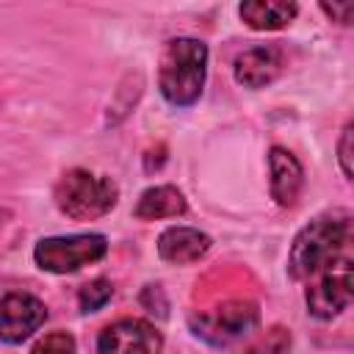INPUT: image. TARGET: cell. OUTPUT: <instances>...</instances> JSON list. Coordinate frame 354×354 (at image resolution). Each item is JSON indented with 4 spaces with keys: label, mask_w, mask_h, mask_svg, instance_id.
I'll list each match as a JSON object with an SVG mask.
<instances>
[{
    "label": "cell",
    "mask_w": 354,
    "mask_h": 354,
    "mask_svg": "<svg viewBox=\"0 0 354 354\" xmlns=\"http://www.w3.org/2000/svg\"><path fill=\"white\" fill-rule=\"evenodd\" d=\"M108 252V241L100 232H77V235H53L41 238L33 249V260L41 271L50 274H75L83 266L102 260Z\"/></svg>",
    "instance_id": "277c9868"
},
{
    "label": "cell",
    "mask_w": 354,
    "mask_h": 354,
    "mask_svg": "<svg viewBox=\"0 0 354 354\" xmlns=\"http://www.w3.org/2000/svg\"><path fill=\"white\" fill-rule=\"evenodd\" d=\"M163 335L144 318H119L97 337V354H158Z\"/></svg>",
    "instance_id": "52a82bcc"
},
{
    "label": "cell",
    "mask_w": 354,
    "mask_h": 354,
    "mask_svg": "<svg viewBox=\"0 0 354 354\" xmlns=\"http://www.w3.org/2000/svg\"><path fill=\"white\" fill-rule=\"evenodd\" d=\"M47 318V307L33 293H6L0 299V340L17 346L28 340Z\"/></svg>",
    "instance_id": "ba28073f"
},
{
    "label": "cell",
    "mask_w": 354,
    "mask_h": 354,
    "mask_svg": "<svg viewBox=\"0 0 354 354\" xmlns=\"http://www.w3.org/2000/svg\"><path fill=\"white\" fill-rule=\"evenodd\" d=\"M30 354H75V337L64 329H55V332L44 335L41 340H36Z\"/></svg>",
    "instance_id": "2e32d148"
},
{
    "label": "cell",
    "mask_w": 354,
    "mask_h": 354,
    "mask_svg": "<svg viewBox=\"0 0 354 354\" xmlns=\"http://www.w3.org/2000/svg\"><path fill=\"white\" fill-rule=\"evenodd\" d=\"M351 241V216L348 210H329L315 216L296 238L288 254V274L296 282H307L326 263L348 252Z\"/></svg>",
    "instance_id": "6da1fadb"
},
{
    "label": "cell",
    "mask_w": 354,
    "mask_h": 354,
    "mask_svg": "<svg viewBox=\"0 0 354 354\" xmlns=\"http://www.w3.org/2000/svg\"><path fill=\"white\" fill-rule=\"evenodd\" d=\"M207 75V47L199 39H171L160 55L158 86L169 105L188 108L202 97Z\"/></svg>",
    "instance_id": "7a4b0ae2"
},
{
    "label": "cell",
    "mask_w": 354,
    "mask_h": 354,
    "mask_svg": "<svg viewBox=\"0 0 354 354\" xmlns=\"http://www.w3.org/2000/svg\"><path fill=\"white\" fill-rule=\"evenodd\" d=\"M268 169H271V199L279 207H293L301 196L304 185V169L296 160V155L285 147H271L268 152Z\"/></svg>",
    "instance_id": "30bf717a"
},
{
    "label": "cell",
    "mask_w": 354,
    "mask_h": 354,
    "mask_svg": "<svg viewBox=\"0 0 354 354\" xmlns=\"http://www.w3.org/2000/svg\"><path fill=\"white\" fill-rule=\"evenodd\" d=\"M257 321H260V310L249 299H230L213 310L191 313V318H188L191 332L210 346H227V343L249 335L257 326Z\"/></svg>",
    "instance_id": "8992f818"
},
{
    "label": "cell",
    "mask_w": 354,
    "mask_h": 354,
    "mask_svg": "<svg viewBox=\"0 0 354 354\" xmlns=\"http://www.w3.org/2000/svg\"><path fill=\"white\" fill-rule=\"evenodd\" d=\"M296 14H299V6L285 0H249L238 6V17L254 30H279L290 25Z\"/></svg>",
    "instance_id": "7c38bea8"
},
{
    "label": "cell",
    "mask_w": 354,
    "mask_h": 354,
    "mask_svg": "<svg viewBox=\"0 0 354 354\" xmlns=\"http://www.w3.org/2000/svg\"><path fill=\"white\" fill-rule=\"evenodd\" d=\"M337 152H340V169H343V174H346V177H351V124H346V127H343V136H340V147H337Z\"/></svg>",
    "instance_id": "ac0fdd59"
},
{
    "label": "cell",
    "mask_w": 354,
    "mask_h": 354,
    "mask_svg": "<svg viewBox=\"0 0 354 354\" xmlns=\"http://www.w3.org/2000/svg\"><path fill=\"white\" fill-rule=\"evenodd\" d=\"M290 346H293V337H290V329L285 326H271L266 335H260L257 340H252L243 351L238 354H290Z\"/></svg>",
    "instance_id": "5bb4252c"
},
{
    "label": "cell",
    "mask_w": 354,
    "mask_h": 354,
    "mask_svg": "<svg viewBox=\"0 0 354 354\" xmlns=\"http://www.w3.org/2000/svg\"><path fill=\"white\" fill-rule=\"evenodd\" d=\"M53 199L66 218L94 221L116 207L119 185L105 174H91L86 169H69L55 183Z\"/></svg>",
    "instance_id": "3957f363"
},
{
    "label": "cell",
    "mask_w": 354,
    "mask_h": 354,
    "mask_svg": "<svg viewBox=\"0 0 354 354\" xmlns=\"http://www.w3.org/2000/svg\"><path fill=\"white\" fill-rule=\"evenodd\" d=\"M282 50L274 44H257L249 47L243 53H238L235 64H232V75L241 86L246 88H263L268 83H274L282 72Z\"/></svg>",
    "instance_id": "9c48e42d"
},
{
    "label": "cell",
    "mask_w": 354,
    "mask_h": 354,
    "mask_svg": "<svg viewBox=\"0 0 354 354\" xmlns=\"http://www.w3.org/2000/svg\"><path fill=\"white\" fill-rule=\"evenodd\" d=\"M210 243L213 241L194 227H169L158 238V254L171 266H188L202 260L210 252Z\"/></svg>",
    "instance_id": "8fae6325"
},
{
    "label": "cell",
    "mask_w": 354,
    "mask_h": 354,
    "mask_svg": "<svg viewBox=\"0 0 354 354\" xmlns=\"http://www.w3.org/2000/svg\"><path fill=\"white\" fill-rule=\"evenodd\" d=\"M351 288H354V266L351 254L343 252L332 263H326L315 277L307 279L304 304L307 313L318 321H332L351 304Z\"/></svg>",
    "instance_id": "5b68a950"
},
{
    "label": "cell",
    "mask_w": 354,
    "mask_h": 354,
    "mask_svg": "<svg viewBox=\"0 0 354 354\" xmlns=\"http://www.w3.org/2000/svg\"><path fill=\"white\" fill-rule=\"evenodd\" d=\"M111 296H113V285L100 277V279H91L88 285L80 288L77 304H80L83 313H97L100 307H105V304L111 301Z\"/></svg>",
    "instance_id": "9a60e30c"
},
{
    "label": "cell",
    "mask_w": 354,
    "mask_h": 354,
    "mask_svg": "<svg viewBox=\"0 0 354 354\" xmlns=\"http://www.w3.org/2000/svg\"><path fill=\"white\" fill-rule=\"evenodd\" d=\"M321 11L326 14V17H332L335 22H340V25H348L351 22V14H354V3H321Z\"/></svg>",
    "instance_id": "e0dca14e"
},
{
    "label": "cell",
    "mask_w": 354,
    "mask_h": 354,
    "mask_svg": "<svg viewBox=\"0 0 354 354\" xmlns=\"http://www.w3.org/2000/svg\"><path fill=\"white\" fill-rule=\"evenodd\" d=\"M8 218H11V210H6V207H0V230L8 224Z\"/></svg>",
    "instance_id": "d6986e66"
},
{
    "label": "cell",
    "mask_w": 354,
    "mask_h": 354,
    "mask_svg": "<svg viewBox=\"0 0 354 354\" xmlns=\"http://www.w3.org/2000/svg\"><path fill=\"white\" fill-rule=\"evenodd\" d=\"M188 210L185 196L174 185H152L147 188L138 202H136V218L141 221H155V218H174Z\"/></svg>",
    "instance_id": "4fadbf2b"
}]
</instances>
